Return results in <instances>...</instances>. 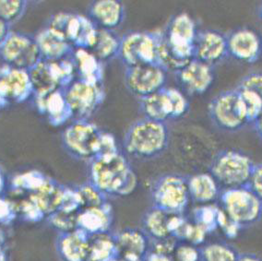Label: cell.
<instances>
[{"mask_svg": "<svg viewBox=\"0 0 262 261\" xmlns=\"http://www.w3.org/2000/svg\"><path fill=\"white\" fill-rule=\"evenodd\" d=\"M89 182L107 198L126 197L136 189L138 178L129 161L120 151L92 160Z\"/></svg>", "mask_w": 262, "mask_h": 261, "instance_id": "6da1fadb", "label": "cell"}, {"mask_svg": "<svg viewBox=\"0 0 262 261\" xmlns=\"http://www.w3.org/2000/svg\"><path fill=\"white\" fill-rule=\"evenodd\" d=\"M170 132L166 123L145 117L133 122L126 129L123 145L132 158L149 161L158 158L167 149Z\"/></svg>", "mask_w": 262, "mask_h": 261, "instance_id": "7a4b0ae2", "label": "cell"}, {"mask_svg": "<svg viewBox=\"0 0 262 261\" xmlns=\"http://www.w3.org/2000/svg\"><path fill=\"white\" fill-rule=\"evenodd\" d=\"M255 163L247 154L236 149H223L216 154L210 165V173L225 189L246 187Z\"/></svg>", "mask_w": 262, "mask_h": 261, "instance_id": "3957f363", "label": "cell"}, {"mask_svg": "<svg viewBox=\"0 0 262 261\" xmlns=\"http://www.w3.org/2000/svg\"><path fill=\"white\" fill-rule=\"evenodd\" d=\"M152 206L169 214H184L190 201L187 178L165 173L156 178L150 187Z\"/></svg>", "mask_w": 262, "mask_h": 261, "instance_id": "277c9868", "label": "cell"}, {"mask_svg": "<svg viewBox=\"0 0 262 261\" xmlns=\"http://www.w3.org/2000/svg\"><path fill=\"white\" fill-rule=\"evenodd\" d=\"M102 132L90 120L75 119L62 132V145L71 157L90 163L97 156Z\"/></svg>", "mask_w": 262, "mask_h": 261, "instance_id": "5b68a950", "label": "cell"}, {"mask_svg": "<svg viewBox=\"0 0 262 261\" xmlns=\"http://www.w3.org/2000/svg\"><path fill=\"white\" fill-rule=\"evenodd\" d=\"M221 208L240 228L257 224L262 217V201L247 186L224 189L220 194Z\"/></svg>", "mask_w": 262, "mask_h": 261, "instance_id": "8992f818", "label": "cell"}, {"mask_svg": "<svg viewBox=\"0 0 262 261\" xmlns=\"http://www.w3.org/2000/svg\"><path fill=\"white\" fill-rule=\"evenodd\" d=\"M161 32L130 31L121 36L118 59L125 68L157 64Z\"/></svg>", "mask_w": 262, "mask_h": 261, "instance_id": "52a82bcc", "label": "cell"}, {"mask_svg": "<svg viewBox=\"0 0 262 261\" xmlns=\"http://www.w3.org/2000/svg\"><path fill=\"white\" fill-rule=\"evenodd\" d=\"M208 113L212 124L226 132L241 130L249 124L243 101L236 89L224 91L214 96Z\"/></svg>", "mask_w": 262, "mask_h": 261, "instance_id": "ba28073f", "label": "cell"}, {"mask_svg": "<svg viewBox=\"0 0 262 261\" xmlns=\"http://www.w3.org/2000/svg\"><path fill=\"white\" fill-rule=\"evenodd\" d=\"M47 28L66 39L75 49L91 51L96 42L98 28L83 15L59 12L53 15Z\"/></svg>", "mask_w": 262, "mask_h": 261, "instance_id": "9c48e42d", "label": "cell"}, {"mask_svg": "<svg viewBox=\"0 0 262 261\" xmlns=\"http://www.w3.org/2000/svg\"><path fill=\"white\" fill-rule=\"evenodd\" d=\"M0 59L3 65L28 71L32 70L42 60L35 36L11 31L0 45Z\"/></svg>", "mask_w": 262, "mask_h": 261, "instance_id": "30bf717a", "label": "cell"}, {"mask_svg": "<svg viewBox=\"0 0 262 261\" xmlns=\"http://www.w3.org/2000/svg\"><path fill=\"white\" fill-rule=\"evenodd\" d=\"M64 91L74 120H89L105 99L103 84L91 83L81 79H76Z\"/></svg>", "mask_w": 262, "mask_h": 261, "instance_id": "8fae6325", "label": "cell"}, {"mask_svg": "<svg viewBox=\"0 0 262 261\" xmlns=\"http://www.w3.org/2000/svg\"><path fill=\"white\" fill-rule=\"evenodd\" d=\"M167 71L157 64L125 68L124 83L137 98H145L166 86Z\"/></svg>", "mask_w": 262, "mask_h": 261, "instance_id": "7c38bea8", "label": "cell"}, {"mask_svg": "<svg viewBox=\"0 0 262 261\" xmlns=\"http://www.w3.org/2000/svg\"><path fill=\"white\" fill-rule=\"evenodd\" d=\"M0 90L10 103H23L33 98L34 91L28 70L0 67Z\"/></svg>", "mask_w": 262, "mask_h": 261, "instance_id": "4fadbf2b", "label": "cell"}, {"mask_svg": "<svg viewBox=\"0 0 262 261\" xmlns=\"http://www.w3.org/2000/svg\"><path fill=\"white\" fill-rule=\"evenodd\" d=\"M174 74L180 87L189 95L205 94L215 78L213 67L196 59H192Z\"/></svg>", "mask_w": 262, "mask_h": 261, "instance_id": "5bb4252c", "label": "cell"}, {"mask_svg": "<svg viewBox=\"0 0 262 261\" xmlns=\"http://www.w3.org/2000/svg\"><path fill=\"white\" fill-rule=\"evenodd\" d=\"M226 37L228 56L248 64H252L259 59L262 54L261 39L254 30L237 29Z\"/></svg>", "mask_w": 262, "mask_h": 261, "instance_id": "9a60e30c", "label": "cell"}, {"mask_svg": "<svg viewBox=\"0 0 262 261\" xmlns=\"http://www.w3.org/2000/svg\"><path fill=\"white\" fill-rule=\"evenodd\" d=\"M228 56L227 37L216 30L199 31L194 45V59L214 67Z\"/></svg>", "mask_w": 262, "mask_h": 261, "instance_id": "2e32d148", "label": "cell"}, {"mask_svg": "<svg viewBox=\"0 0 262 261\" xmlns=\"http://www.w3.org/2000/svg\"><path fill=\"white\" fill-rule=\"evenodd\" d=\"M33 99L38 112L47 117L51 126H64L73 119L64 89H57L46 95H35Z\"/></svg>", "mask_w": 262, "mask_h": 261, "instance_id": "e0dca14e", "label": "cell"}, {"mask_svg": "<svg viewBox=\"0 0 262 261\" xmlns=\"http://www.w3.org/2000/svg\"><path fill=\"white\" fill-rule=\"evenodd\" d=\"M87 17L97 28L116 32L125 20V5L120 0L94 1L89 5Z\"/></svg>", "mask_w": 262, "mask_h": 261, "instance_id": "ac0fdd59", "label": "cell"}, {"mask_svg": "<svg viewBox=\"0 0 262 261\" xmlns=\"http://www.w3.org/2000/svg\"><path fill=\"white\" fill-rule=\"evenodd\" d=\"M119 257L144 260L150 251V240L142 229L125 228L115 234Z\"/></svg>", "mask_w": 262, "mask_h": 261, "instance_id": "d6986e66", "label": "cell"}, {"mask_svg": "<svg viewBox=\"0 0 262 261\" xmlns=\"http://www.w3.org/2000/svg\"><path fill=\"white\" fill-rule=\"evenodd\" d=\"M114 222V211L109 202L103 205L80 210L78 228L89 236L109 233Z\"/></svg>", "mask_w": 262, "mask_h": 261, "instance_id": "ffe728a7", "label": "cell"}, {"mask_svg": "<svg viewBox=\"0 0 262 261\" xmlns=\"http://www.w3.org/2000/svg\"><path fill=\"white\" fill-rule=\"evenodd\" d=\"M90 236L77 229L70 233H59L56 250L63 261H87Z\"/></svg>", "mask_w": 262, "mask_h": 261, "instance_id": "44dd1931", "label": "cell"}, {"mask_svg": "<svg viewBox=\"0 0 262 261\" xmlns=\"http://www.w3.org/2000/svg\"><path fill=\"white\" fill-rule=\"evenodd\" d=\"M35 40L42 60H60L71 57L75 51L66 39L47 27L38 33Z\"/></svg>", "mask_w": 262, "mask_h": 261, "instance_id": "7402d4cb", "label": "cell"}, {"mask_svg": "<svg viewBox=\"0 0 262 261\" xmlns=\"http://www.w3.org/2000/svg\"><path fill=\"white\" fill-rule=\"evenodd\" d=\"M190 201L200 205L212 204L220 198V186L210 172H201L187 178Z\"/></svg>", "mask_w": 262, "mask_h": 261, "instance_id": "603a6c76", "label": "cell"}, {"mask_svg": "<svg viewBox=\"0 0 262 261\" xmlns=\"http://www.w3.org/2000/svg\"><path fill=\"white\" fill-rule=\"evenodd\" d=\"M139 102L143 117L163 123L173 120V108L166 87L145 98L140 99Z\"/></svg>", "mask_w": 262, "mask_h": 261, "instance_id": "cb8c5ba5", "label": "cell"}, {"mask_svg": "<svg viewBox=\"0 0 262 261\" xmlns=\"http://www.w3.org/2000/svg\"><path fill=\"white\" fill-rule=\"evenodd\" d=\"M77 79L91 83L103 84V63L89 50L75 49L72 55Z\"/></svg>", "mask_w": 262, "mask_h": 261, "instance_id": "d4e9b609", "label": "cell"}, {"mask_svg": "<svg viewBox=\"0 0 262 261\" xmlns=\"http://www.w3.org/2000/svg\"><path fill=\"white\" fill-rule=\"evenodd\" d=\"M64 192L65 187L51 178L39 191L29 194V196L47 218L60 210Z\"/></svg>", "mask_w": 262, "mask_h": 261, "instance_id": "484cf974", "label": "cell"}, {"mask_svg": "<svg viewBox=\"0 0 262 261\" xmlns=\"http://www.w3.org/2000/svg\"><path fill=\"white\" fill-rule=\"evenodd\" d=\"M33 84L34 96L46 95L61 89L52 61L41 60L29 70Z\"/></svg>", "mask_w": 262, "mask_h": 261, "instance_id": "4316f807", "label": "cell"}, {"mask_svg": "<svg viewBox=\"0 0 262 261\" xmlns=\"http://www.w3.org/2000/svg\"><path fill=\"white\" fill-rule=\"evenodd\" d=\"M171 215L164 210L151 206L142 217V231L150 241L171 237L170 219Z\"/></svg>", "mask_w": 262, "mask_h": 261, "instance_id": "83f0119b", "label": "cell"}, {"mask_svg": "<svg viewBox=\"0 0 262 261\" xmlns=\"http://www.w3.org/2000/svg\"><path fill=\"white\" fill-rule=\"evenodd\" d=\"M119 252L115 234L100 233L90 236L87 261H117Z\"/></svg>", "mask_w": 262, "mask_h": 261, "instance_id": "f1b7e54d", "label": "cell"}, {"mask_svg": "<svg viewBox=\"0 0 262 261\" xmlns=\"http://www.w3.org/2000/svg\"><path fill=\"white\" fill-rule=\"evenodd\" d=\"M121 36L115 31L98 29L96 42L91 52L103 63L118 57Z\"/></svg>", "mask_w": 262, "mask_h": 261, "instance_id": "f546056e", "label": "cell"}, {"mask_svg": "<svg viewBox=\"0 0 262 261\" xmlns=\"http://www.w3.org/2000/svg\"><path fill=\"white\" fill-rule=\"evenodd\" d=\"M51 178L37 170L28 171L15 176L10 182V189L33 194L39 191Z\"/></svg>", "mask_w": 262, "mask_h": 261, "instance_id": "4dcf8cb0", "label": "cell"}, {"mask_svg": "<svg viewBox=\"0 0 262 261\" xmlns=\"http://www.w3.org/2000/svg\"><path fill=\"white\" fill-rule=\"evenodd\" d=\"M221 210V207L213 203L200 205L193 210V222L209 234L218 228Z\"/></svg>", "mask_w": 262, "mask_h": 261, "instance_id": "1f68e13d", "label": "cell"}, {"mask_svg": "<svg viewBox=\"0 0 262 261\" xmlns=\"http://www.w3.org/2000/svg\"><path fill=\"white\" fill-rule=\"evenodd\" d=\"M202 261H237L239 253L226 243H210L201 247Z\"/></svg>", "mask_w": 262, "mask_h": 261, "instance_id": "d6a6232c", "label": "cell"}, {"mask_svg": "<svg viewBox=\"0 0 262 261\" xmlns=\"http://www.w3.org/2000/svg\"><path fill=\"white\" fill-rule=\"evenodd\" d=\"M27 7L25 0H0V19L11 26L24 17Z\"/></svg>", "mask_w": 262, "mask_h": 261, "instance_id": "836d02e7", "label": "cell"}, {"mask_svg": "<svg viewBox=\"0 0 262 261\" xmlns=\"http://www.w3.org/2000/svg\"><path fill=\"white\" fill-rule=\"evenodd\" d=\"M79 212H69L59 210L47 217V222L59 233H70L78 228Z\"/></svg>", "mask_w": 262, "mask_h": 261, "instance_id": "e575fe53", "label": "cell"}, {"mask_svg": "<svg viewBox=\"0 0 262 261\" xmlns=\"http://www.w3.org/2000/svg\"><path fill=\"white\" fill-rule=\"evenodd\" d=\"M76 189L80 196L81 210L99 207L107 202V197L104 196L90 182L80 185Z\"/></svg>", "mask_w": 262, "mask_h": 261, "instance_id": "d590c367", "label": "cell"}, {"mask_svg": "<svg viewBox=\"0 0 262 261\" xmlns=\"http://www.w3.org/2000/svg\"><path fill=\"white\" fill-rule=\"evenodd\" d=\"M235 89L238 91L241 99L243 101L248 116V123H254L262 112V100L257 94L251 91L244 89Z\"/></svg>", "mask_w": 262, "mask_h": 261, "instance_id": "8d00e7d4", "label": "cell"}, {"mask_svg": "<svg viewBox=\"0 0 262 261\" xmlns=\"http://www.w3.org/2000/svg\"><path fill=\"white\" fill-rule=\"evenodd\" d=\"M167 94L172 103L173 108V120H178L182 118L188 112L189 102L185 94L180 90L176 88H167Z\"/></svg>", "mask_w": 262, "mask_h": 261, "instance_id": "74e56055", "label": "cell"}, {"mask_svg": "<svg viewBox=\"0 0 262 261\" xmlns=\"http://www.w3.org/2000/svg\"><path fill=\"white\" fill-rule=\"evenodd\" d=\"M172 256L173 261H202L201 247L189 243L178 242Z\"/></svg>", "mask_w": 262, "mask_h": 261, "instance_id": "f35d334b", "label": "cell"}, {"mask_svg": "<svg viewBox=\"0 0 262 261\" xmlns=\"http://www.w3.org/2000/svg\"><path fill=\"white\" fill-rule=\"evenodd\" d=\"M118 153H120V149L117 145V141L115 136L109 132L103 130L101 138H100L98 154L96 157L109 156V155L118 154Z\"/></svg>", "mask_w": 262, "mask_h": 261, "instance_id": "ab89813d", "label": "cell"}, {"mask_svg": "<svg viewBox=\"0 0 262 261\" xmlns=\"http://www.w3.org/2000/svg\"><path fill=\"white\" fill-rule=\"evenodd\" d=\"M236 88L251 91L262 100V72H252L246 75L239 81Z\"/></svg>", "mask_w": 262, "mask_h": 261, "instance_id": "60d3db41", "label": "cell"}, {"mask_svg": "<svg viewBox=\"0 0 262 261\" xmlns=\"http://www.w3.org/2000/svg\"><path fill=\"white\" fill-rule=\"evenodd\" d=\"M14 205L8 197L0 196V224L10 225L17 219Z\"/></svg>", "mask_w": 262, "mask_h": 261, "instance_id": "b9f144b4", "label": "cell"}, {"mask_svg": "<svg viewBox=\"0 0 262 261\" xmlns=\"http://www.w3.org/2000/svg\"><path fill=\"white\" fill-rule=\"evenodd\" d=\"M247 187L262 201V163L254 165Z\"/></svg>", "mask_w": 262, "mask_h": 261, "instance_id": "7bdbcfd3", "label": "cell"}, {"mask_svg": "<svg viewBox=\"0 0 262 261\" xmlns=\"http://www.w3.org/2000/svg\"><path fill=\"white\" fill-rule=\"evenodd\" d=\"M144 261H173V259L171 255L150 250L145 256Z\"/></svg>", "mask_w": 262, "mask_h": 261, "instance_id": "ee69618b", "label": "cell"}, {"mask_svg": "<svg viewBox=\"0 0 262 261\" xmlns=\"http://www.w3.org/2000/svg\"><path fill=\"white\" fill-rule=\"evenodd\" d=\"M10 24H7L3 19H0V45L4 42L6 38L9 36L11 30H10Z\"/></svg>", "mask_w": 262, "mask_h": 261, "instance_id": "f6af8a7d", "label": "cell"}, {"mask_svg": "<svg viewBox=\"0 0 262 261\" xmlns=\"http://www.w3.org/2000/svg\"><path fill=\"white\" fill-rule=\"evenodd\" d=\"M237 261H262V259L252 253H240Z\"/></svg>", "mask_w": 262, "mask_h": 261, "instance_id": "bcb514c9", "label": "cell"}, {"mask_svg": "<svg viewBox=\"0 0 262 261\" xmlns=\"http://www.w3.org/2000/svg\"><path fill=\"white\" fill-rule=\"evenodd\" d=\"M7 253L5 249V241L3 235L0 233V261H7Z\"/></svg>", "mask_w": 262, "mask_h": 261, "instance_id": "7dc6e473", "label": "cell"}, {"mask_svg": "<svg viewBox=\"0 0 262 261\" xmlns=\"http://www.w3.org/2000/svg\"><path fill=\"white\" fill-rule=\"evenodd\" d=\"M253 124L255 126V130L257 132V136L262 140V112Z\"/></svg>", "mask_w": 262, "mask_h": 261, "instance_id": "c3c4849f", "label": "cell"}, {"mask_svg": "<svg viewBox=\"0 0 262 261\" xmlns=\"http://www.w3.org/2000/svg\"><path fill=\"white\" fill-rule=\"evenodd\" d=\"M9 104H10V102L7 100L5 95L3 94V93H2L1 90H0V110L7 107Z\"/></svg>", "mask_w": 262, "mask_h": 261, "instance_id": "681fc988", "label": "cell"}, {"mask_svg": "<svg viewBox=\"0 0 262 261\" xmlns=\"http://www.w3.org/2000/svg\"><path fill=\"white\" fill-rule=\"evenodd\" d=\"M5 178H4L3 172H2V171H1V169H0V196H1V195H3V193L5 191Z\"/></svg>", "mask_w": 262, "mask_h": 261, "instance_id": "f907efd6", "label": "cell"}, {"mask_svg": "<svg viewBox=\"0 0 262 261\" xmlns=\"http://www.w3.org/2000/svg\"><path fill=\"white\" fill-rule=\"evenodd\" d=\"M260 15H261V18H262V7H261V9H260Z\"/></svg>", "mask_w": 262, "mask_h": 261, "instance_id": "816d5d0a", "label": "cell"}]
</instances>
